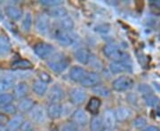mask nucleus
Wrapping results in <instances>:
<instances>
[{"instance_id": "1", "label": "nucleus", "mask_w": 160, "mask_h": 131, "mask_svg": "<svg viewBox=\"0 0 160 131\" xmlns=\"http://www.w3.org/2000/svg\"><path fill=\"white\" fill-rule=\"evenodd\" d=\"M103 53L106 57L112 59L113 62H127L129 60V55L112 43L103 47Z\"/></svg>"}, {"instance_id": "2", "label": "nucleus", "mask_w": 160, "mask_h": 131, "mask_svg": "<svg viewBox=\"0 0 160 131\" xmlns=\"http://www.w3.org/2000/svg\"><path fill=\"white\" fill-rule=\"evenodd\" d=\"M47 65L53 72L62 73L68 68L69 60L65 56H63L62 54H55L49 58Z\"/></svg>"}, {"instance_id": "3", "label": "nucleus", "mask_w": 160, "mask_h": 131, "mask_svg": "<svg viewBox=\"0 0 160 131\" xmlns=\"http://www.w3.org/2000/svg\"><path fill=\"white\" fill-rule=\"evenodd\" d=\"M34 24L35 29L38 34L44 35L48 34L50 30V21H49V16L47 14H44V13L38 14L35 20Z\"/></svg>"}, {"instance_id": "4", "label": "nucleus", "mask_w": 160, "mask_h": 131, "mask_svg": "<svg viewBox=\"0 0 160 131\" xmlns=\"http://www.w3.org/2000/svg\"><path fill=\"white\" fill-rule=\"evenodd\" d=\"M34 51L36 55L42 59L50 58L54 52L53 46L47 43H38L34 46Z\"/></svg>"}, {"instance_id": "5", "label": "nucleus", "mask_w": 160, "mask_h": 131, "mask_svg": "<svg viewBox=\"0 0 160 131\" xmlns=\"http://www.w3.org/2000/svg\"><path fill=\"white\" fill-rule=\"evenodd\" d=\"M46 115H47V112H46L45 108L39 105H36L29 113V116L31 121L38 124L44 123L46 121Z\"/></svg>"}, {"instance_id": "6", "label": "nucleus", "mask_w": 160, "mask_h": 131, "mask_svg": "<svg viewBox=\"0 0 160 131\" xmlns=\"http://www.w3.org/2000/svg\"><path fill=\"white\" fill-rule=\"evenodd\" d=\"M15 75L12 74H0V94L6 93L15 85Z\"/></svg>"}, {"instance_id": "7", "label": "nucleus", "mask_w": 160, "mask_h": 131, "mask_svg": "<svg viewBox=\"0 0 160 131\" xmlns=\"http://www.w3.org/2000/svg\"><path fill=\"white\" fill-rule=\"evenodd\" d=\"M133 83V81L130 77L120 76L112 82V87L117 91H126L132 89Z\"/></svg>"}, {"instance_id": "8", "label": "nucleus", "mask_w": 160, "mask_h": 131, "mask_svg": "<svg viewBox=\"0 0 160 131\" xmlns=\"http://www.w3.org/2000/svg\"><path fill=\"white\" fill-rule=\"evenodd\" d=\"M55 38L57 42L62 46H69L73 44L75 42V37L69 31H66L61 29L56 32L55 34Z\"/></svg>"}, {"instance_id": "9", "label": "nucleus", "mask_w": 160, "mask_h": 131, "mask_svg": "<svg viewBox=\"0 0 160 131\" xmlns=\"http://www.w3.org/2000/svg\"><path fill=\"white\" fill-rule=\"evenodd\" d=\"M29 85L26 82L22 81V82H17L14 87H13V97L14 98H17V99H23L25 97H27L28 96V93H29Z\"/></svg>"}, {"instance_id": "10", "label": "nucleus", "mask_w": 160, "mask_h": 131, "mask_svg": "<svg viewBox=\"0 0 160 131\" xmlns=\"http://www.w3.org/2000/svg\"><path fill=\"white\" fill-rule=\"evenodd\" d=\"M101 82V76L98 73L95 72H90L86 73V76L83 80L81 81V85L90 88V87H96Z\"/></svg>"}, {"instance_id": "11", "label": "nucleus", "mask_w": 160, "mask_h": 131, "mask_svg": "<svg viewBox=\"0 0 160 131\" xmlns=\"http://www.w3.org/2000/svg\"><path fill=\"white\" fill-rule=\"evenodd\" d=\"M103 123L105 126V129L112 130L114 129L116 124H117V118H116V114L115 111L111 109H108L104 112L103 114Z\"/></svg>"}, {"instance_id": "12", "label": "nucleus", "mask_w": 160, "mask_h": 131, "mask_svg": "<svg viewBox=\"0 0 160 131\" xmlns=\"http://www.w3.org/2000/svg\"><path fill=\"white\" fill-rule=\"evenodd\" d=\"M86 92L83 89L75 88L70 91V101L76 105H82L86 101Z\"/></svg>"}, {"instance_id": "13", "label": "nucleus", "mask_w": 160, "mask_h": 131, "mask_svg": "<svg viewBox=\"0 0 160 131\" xmlns=\"http://www.w3.org/2000/svg\"><path fill=\"white\" fill-rule=\"evenodd\" d=\"M5 14L12 21H19L23 17V11L19 6L10 5L6 6L5 8Z\"/></svg>"}, {"instance_id": "14", "label": "nucleus", "mask_w": 160, "mask_h": 131, "mask_svg": "<svg viewBox=\"0 0 160 131\" xmlns=\"http://www.w3.org/2000/svg\"><path fill=\"white\" fill-rule=\"evenodd\" d=\"M64 92L63 90L60 86H53L52 87L51 90L48 91L47 98L50 103H59L63 98Z\"/></svg>"}, {"instance_id": "15", "label": "nucleus", "mask_w": 160, "mask_h": 131, "mask_svg": "<svg viewBox=\"0 0 160 131\" xmlns=\"http://www.w3.org/2000/svg\"><path fill=\"white\" fill-rule=\"evenodd\" d=\"M109 69L113 74L132 72L131 65L128 62H112L109 65Z\"/></svg>"}, {"instance_id": "16", "label": "nucleus", "mask_w": 160, "mask_h": 131, "mask_svg": "<svg viewBox=\"0 0 160 131\" xmlns=\"http://www.w3.org/2000/svg\"><path fill=\"white\" fill-rule=\"evenodd\" d=\"M24 121L25 120L22 114H15L11 120H9L8 124L6 126L7 131H18L19 129H21Z\"/></svg>"}, {"instance_id": "17", "label": "nucleus", "mask_w": 160, "mask_h": 131, "mask_svg": "<svg viewBox=\"0 0 160 131\" xmlns=\"http://www.w3.org/2000/svg\"><path fill=\"white\" fill-rule=\"evenodd\" d=\"M62 106L59 103H50V105L47 107V115L51 119H58L62 116Z\"/></svg>"}, {"instance_id": "18", "label": "nucleus", "mask_w": 160, "mask_h": 131, "mask_svg": "<svg viewBox=\"0 0 160 131\" xmlns=\"http://www.w3.org/2000/svg\"><path fill=\"white\" fill-rule=\"evenodd\" d=\"M72 120L77 125L85 126L88 122V115L83 109H78L73 114Z\"/></svg>"}, {"instance_id": "19", "label": "nucleus", "mask_w": 160, "mask_h": 131, "mask_svg": "<svg viewBox=\"0 0 160 131\" xmlns=\"http://www.w3.org/2000/svg\"><path fill=\"white\" fill-rule=\"evenodd\" d=\"M34 24V19H33V15L30 12H27L23 14V17L21 21V29H22L24 32H29L32 26Z\"/></svg>"}, {"instance_id": "20", "label": "nucleus", "mask_w": 160, "mask_h": 131, "mask_svg": "<svg viewBox=\"0 0 160 131\" xmlns=\"http://www.w3.org/2000/svg\"><path fill=\"white\" fill-rule=\"evenodd\" d=\"M35 102L34 100L30 97H25L23 99H21L18 103L17 109L21 113H29L32 108L34 107Z\"/></svg>"}, {"instance_id": "21", "label": "nucleus", "mask_w": 160, "mask_h": 131, "mask_svg": "<svg viewBox=\"0 0 160 131\" xmlns=\"http://www.w3.org/2000/svg\"><path fill=\"white\" fill-rule=\"evenodd\" d=\"M91 53L90 51H88L87 49H85V48H81V49H78L77 50L76 52H75V58L81 64H84V65H86L88 64L90 59H91Z\"/></svg>"}, {"instance_id": "22", "label": "nucleus", "mask_w": 160, "mask_h": 131, "mask_svg": "<svg viewBox=\"0 0 160 131\" xmlns=\"http://www.w3.org/2000/svg\"><path fill=\"white\" fill-rule=\"evenodd\" d=\"M12 50V45L10 40L5 36L0 35V58L7 56Z\"/></svg>"}, {"instance_id": "23", "label": "nucleus", "mask_w": 160, "mask_h": 131, "mask_svg": "<svg viewBox=\"0 0 160 131\" xmlns=\"http://www.w3.org/2000/svg\"><path fill=\"white\" fill-rule=\"evenodd\" d=\"M86 72L85 69L80 67H73L70 69L69 72V77L70 79L74 82H80L83 80L86 76Z\"/></svg>"}, {"instance_id": "24", "label": "nucleus", "mask_w": 160, "mask_h": 131, "mask_svg": "<svg viewBox=\"0 0 160 131\" xmlns=\"http://www.w3.org/2000/svg\"><path fill=\"white\" fill-rule=\"evenodd\" d=\"M101 105H102V101L100 100V98H98L97 97H92L89 100L86 107H87V110L89 113L96 116L100 111Z\"/></svg>"}, {"instance_id": "25", "label": "nucleus", "mask_w": 160, "mask_h": 131, "mask_svg": "<svg viewBox=\"0 0 160 131\" xmlns=\"http://www.w3.org/2000/svg\"><path fill=\"white\" fill-rule=\"evenodd\" d=\"M47 88H48L47 84L43 82H41L40 80L35 81L34 82L32 83V91L37 96H39V97L46 95Z\"/></svg>"}, {"instance_id": "26", "label": "nucleus", "mask_w": 160, "mask_h": 131, "mask_svg": "<svg viewBox=\"0 0 160 131\" xmlns=\"http://www.w3.org/2000/svg\"><path fill=\"white\" fill-rule=\"evenodd\" d=\"M115 114H116L117 120L123 122V121H126V120H128L130 118L132 112L130 111V109L127 108V107L120 106L115 111Z\"/></svg>"}, {"instance_id": "27", "label": "nucleus", "mask_w": 160, "mask_h": 131, "mask_svg": "<svg viewBox=\"0 0 160 131\" xmlns=\"http://www.w3.org/2000/svg\"><path fill=\"white\" fill-rule=\"evenodd\" d=\"M32 68V63L27 59H18L12 63V68L14 70H29Z\"/></svg>"}, {"instance_id": "28", "label": "nucleus", "mask_w": 160, "mask_h": 131, "mask_svg": "<svg viewBox=\"0 0 160 131\" xmlns=\"http://www.w3.org/2000/svg\"><path fill=\"white\" fill-rule=\"evenodd\" d=\"M67 13H68V11H67V9L65 7L59 6L51 8L48 11V16L62 19V18L67 16Z\"/></svg>"}, {"instance_id": "29", "label": "nucleus", "mask_w": 160, "mask_h": 131, "mask_svg": "<svg viewBox=\"0 0 160 131\" xmlns=\"http://www.w3.org/2000/svg\"><path fill=\"white\" fill-rule=\"evenodd\" d=\"M105 126L102 119L99 116H94L90 121V131H104Z\"/></svg>"}, {"instance_id": "30", "label": "nucleus", "mask_w": 160, "mask_h": 131, "mask_svg": "<svg viewBox=\"0 0 160 131\" xmlns=\"http://www.w3.org/2000/svg\"><path fill=\"white\" fill-rule=\"evenodd\" d=\"M60 26L62 29H63V30L69 31L74 28V21L69 16H65L60 20Z\"/></svg>"}, {"instance_id": "31", "label": "nucleus", "mask_w": 160, "mask_h": 131, "mask_svg": "<svg viewBox=\"0 0 160 131\" xmlns=\"http://www.w3.org/2000/svg\"><path fill=\"white\" fill-rule=\"evenodd\" d=\"M14 100V97L11 93H2L0 94V108L11 105L12 101Z\"/></svg>"}, {"instance_id": "32", "label": "nucleus", "mask_w": 160, "mask_h": 131, "mask_svg": "<svg viewBox=\"0 0 160 131\" xmlns=\"http://www.w3.org/2000/svg\"><path fill=\"white\" fill-rule=\"evenodd\" d=\"M143 98H144L145 104L148 106H151V107L157 106L159 104L160 101L159 98L157 97L156 95H154L153 93L152 94H149V95H146V96H143Z\"/></svg>"}, {"instance_id": "33", "label": "nucleus", "mask_w": 160, "mask_h": 131, "mask_svg": "<svg viewBox=\"0 0 160 131\" xmlns=\"http://www.w3.org/2000/svg\"><path fill=\"white\" fill-rule=\"evenodd\" d=\"M93 91L98 94L99 96H102V97H109L110 95V91L108 88L104 87V86H99L97 85L96 87H94Z\"/></svg>"}, {"instance_id": "34", "label": "nucleus", "mask_w": 160, "mask_h": 131, "mask_svg": "<svg viewBox=\"0 0 160 131\" xmlns=\"http://www.w3.org/2000/svg\"><path fill=\"white\" fill-rule=\"evenodd\" d=\"M147 124V120L145 118L143 117H137L135 120H133V127L137 129H143L145 126Z\"/></svg>"}, {"instance_id": "35", "label": "nucleus", "mask_w": 160, "mask_h": 131, "mask_svg": "<svg viewBox=\"0 0 160 131\" xmlns=\"http://www.w3.org/2000/svg\"><path fill=\"white\" fill-rule=\"evenodd\" d=\"M40 4L43 6H48V7H55V6H61L62 2L60 0H42L40 1Z\"/></svg>"}, {"instance_id": "36", "label": "nucleus", "mask_w": 160, "mask_h": 131, "mask_svg": "<svg viewBox=\"0 0 160 131\" xmlns=\"http://www.w3.org/2000/svg\"><path fill=\"white\" fill-rule=\"evenodd\" d=\"M139 91L142 94L143 96H146V95H149V94H152L153 93V90L152 88L148 84H141L138 88Z\"/></svg>"}, {"instance_id": "37", "label": "nucleus", "mask_w": 160, "mask_h": 131, "mask_svg": "<svg viewBox=\"0 0 160 131\" xmlns=\"http://www.w3.org/2000/svg\"><path fill=\"white\" fill-rule=\"evenodd\" d=\"M2 111L4 112V114H6V115L7 114H15L16 112L18 111L17 107L13 105H6L4 107H2Z\"/></svg>"}, {"instance_id": "38", "label": "nucleus", "mask_w": 160, "mask_h": 131, "mask_svg": "<svg viewBox=\"0 0 160 131\" xmlns=\"http://www.w3.org/2000/svg\"><path fill=\"white\" fill-rule=\"evenodd\" d=\"M38 80L47 84V83L51 82L52 77L50 76V74H47L46 72H39L38 73Z\"/></svg>"}, {"instance_id": "39", "label": "nucleus", "mask_w": 160, "mask_h": 131, "mask_svg": "<svg viewBox=\"0 0 160 131\" xmlns=\"http://www.w3.org/2000/svg\"><path fill=\"white\" fill-rule=\"evenodd\" d=\"M9 118L6 114H0V126L2 127H6L8 122H9Z\"/></svg>"}, {"instance_id": "40", "label": "nucleus", "mask_w": 160, "mask_h": 131, "mask_svg": "<svg viewBox=\"0 0 160 131\" xmlns=\"http://www.w3.org/2000/svg\"><path fill=\"white\" fill-rule=\"evenodd\" d=\"M34 129L33 125H32V122L31 121H27V120H25L23 122L22 126L21 128V129L22 131H28L29 129Z\"/></svg>"}, {"instance_id": "41", "label": "nucleus", "mask_w": 160, "mask_h": 131, "mask_svg": "<svg viewBox=\"0 0 160 131\" xmlns=\"http://www.w3.org/2000/svg\"><path fill=\"white\" fill-rule=\"evenodd\" d=\"M142 131H160V129L158 127H157V126L150 125L146 127V128H144Z\"/></svg>"}, {"instance_id": "42", "label": "nucleus", "mask_w": 160, "mask_h": 131, "mask_svg": "<svg viewBox=\"0 0 160 131\" xmlns=\"http://www.w3.org/2000/svg\"><path fill=\"white\" fill-rule=\"evenodd\" d=\"M62 131H79L76 127L72 125H66L62 128Z\"/></svg>"}, {"instance_id": "43", "label": "nucleus", "mask_w": 160, "mask_h": 131, "mask_svg": "<svg viewBox=\"0 0 160 131\" xmlns=\"http://www.w3.org/2000/svg\"><path fill=\"white\" fill-rule=\"evenodd\" d=\"M151 4L154 6H156V7L160 8V0H158V1H153V2H151Z\"/></svg>"}, {"instance_id": "44", "label": "nucleus", "mask_w": 160, "mask_h": 131, "mask_svg": "<svg viewBox=\"0 0 160 131\" xmlns=\"http://www.w3.org/2000/svg\"><path fill=\"white\" fill-rule=\"evenodd\" d=\"M3 19H4V12H3V10L1 9V7H0V21L3 20Z\"/></svg>"}, {"instance_id": "45", "label": "nucleus", "mask_w": 160, "mask_h": 131, "mask_svg": "<svg viewBox=\"0 0 160 131\" xmlns=\"http://www.w3.org/2000/svg\"><path fill=\"white\" fill-rule=\"evenodd\" d=\"M0 131H7L6 127H2V126H0Z\"/></svg>"}, {"instance_id": "46", "label": "nucleus", "mask_w": 160, "mask_h": 131, "mask_svg": "<svg viewBox=\"0 0 160 131\" xmlns=\"http://www.w3.org/2000/svg\"><path fill=\"white\" fill-rule=\"evenodd\" d=\"M28 131H36L34 129H29V130H28Z\"/></svg>"}]
</instances>
